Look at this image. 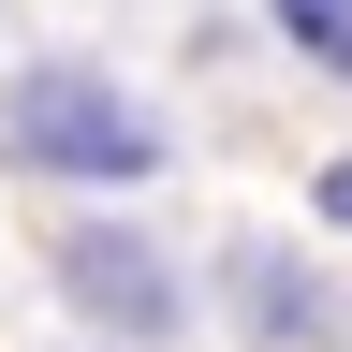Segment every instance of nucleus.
Masks as SVG:
<instances>
[{"mask_svg": "<svg viewBox=\"0 0 352 352\" xmlns=\"http://www.w3.org/2000/svg\"><path fill=\"white\" fill-rule=\"evenodd\" d=\"M0 147H15V176L132 191V176H162V118L132 103L103 59H30L15 88H0Z\"/></svg>", "mask_w": 352, "mask_h": 352, "instance_id": "f257e3e1", "label": "nucleus"}, {"mask_svg": "<svg viewBox=\"0 0 352 352\" xmlns=\"http://www.w3.org/2000/svg\"><path fill=\"white\" fill-rule=\"evenodd\" d=\"M264 15H279V44H294V59H323V74L352 88V0H264Z\"/></svg>", "mask_w": 352, "mask_h": 352, "instance_id": "20e7f679", "label": "nucleus"}, {"mask_svg": "<svg viewBox=\"0 0 352 352\" xmlns=\"http://www.w3.org/2000/svg\"><path fill=\"white\" fill-rule=\"evenodd\" d=\"M235 308H250L264 352H323V338H338L323 279H308V264H279V250H235Z\"/></svg>", "mask_w": 352, "mask_h": 352, "instance_id": "7ed1b4c3", "label": "nucleus"}, {"mask_svg": "<svg viewBox=\"0 0 352 352\" xmlns=\"http://www.w3.org/2000/svg\"><path fill=\"white\" fill-rule=\"evenodd\" d=\"M308 206H323V220H338V235H352V147H338L323 176H308Z\"/></svg>", "mask_w": 352, "mask_h": 352, "instance_id": "39448f33", "label": "nucleus"}, {"mask_svg": "<svg viewBox=\"0 0 352 352\" xmlns=\"http://www.w3.org/2000/svg\"><path fill=\"white\" fill-rule=\"evenodd\" d=\"M44 279H59L74 323H103V338H132V352L191 323V279H176L162 235H132V220H59V235H44Z\"/></svg>", "mask_w": 352, "mask_h": 352, "instance_id": "f03ea898", "label": "nucleus"}]
</instances>
